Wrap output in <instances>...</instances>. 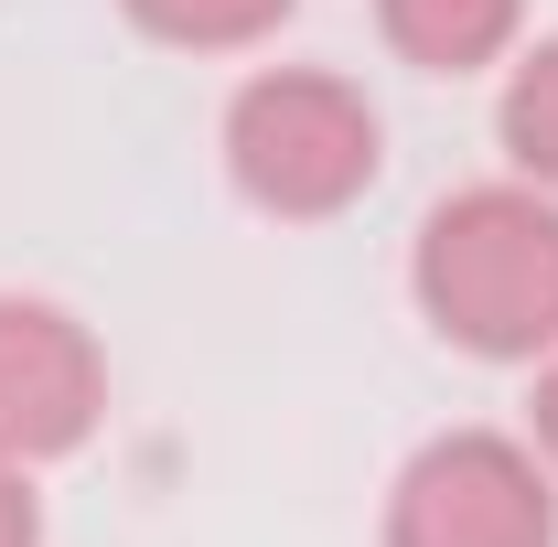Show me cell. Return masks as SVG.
Instances as JSON below:
<instances>
[{"mask_svg": "<svg viewBox=\"0 0 558 547\" xmlns=\"http://www.w3.org/2000/svg\"><path fill=\"white\" fill-rule=\"evenodd\" d=\"M108 418V354L44 290H0V451L11 462H65Z\"/></svg>", "mask_w": 558, "mask_h": 547, "instance_id": "277c9868", "label": "cell"}, {"mask_svg": "<svg viewBox=\"0 0 558 547\" xmlns=\"http://www.w3.org/2000/svg\"><path fill=\"white\" fill-rule=\"evenodd\" d=\"M526 440L548 451V473H558V354H537V398H526Z\"/></svg>", "mask_w": 558, "mask_h": 547, "instance_id": "9c48e42d", "label": "cell"}, {"mask_svg": "<svg viewBox=\"0 0 558 547\" xmlns=\"http://www.w3.org/2000/svg\"><path fill=\"white\" fill-rule=\"evenodd\" d=\"M0 547H44V494H33V462L0 451Z\"/></svg>", "mask_w": 558, "mask_h": 547, "instance_id": "ba28073f", "label": "cell"}, {"mask_svg": "<svg viewBox=\"0 0 558 547\" xmlns=\"http://www.w3.org/2000/svg\"><path fill=\"white\" fill-rule=\"evenodd\" d=\"M130 33L172 44V54H258L301 0H119Z\"/></svg>", "mask_w": 558, "mask_h": 547, "instance_id": "52a82bcc", "label": "cell"}, {"mask_svg": "<svg viewBox=\"0 0 558 547\" xmlns=\"http://www.w3.org/2000/svg\"><path fill=\"white\" fill-rule=\"evenodd\" d=\"M409 301L473 365L558 354V194L526 172L440 194L409 236Z\"/></svg>", "mask_w": 558, "mask_h": 547, "instance_id": "6da1fadb", "label": "cell"}, {"mask_svg": "<svg viewBox=\"0 0 558 547\" xmlns=\"http://www.w3.org/2000/svg\"><path fill=\"white\" fill-rule=\"evenodd\" d=\"M387 547H558V473L526 429H440L387 483Z\"/></svg>", "mask_w": 558, "mask_h": 547, "instance_id": "3957f363", "label": "cell"}, {"mask_svg": "<svg viewBox=\"0 0 558 547\" xmlns=\"http://www.w3.org/2000/svg\"><path fill=\"white\" fill-rule=\"evenodd\" d=\"M226 183L247 194L279 226H333L376 194L387 172V119L376 97L333 65H258L236 97H226Z\"/></svg>", "mask_w": 558, "mask_h": 547, "instance_id": "7a4b0ae2", "label": "cell"}, {"mask_svg": "<svg viewBox=\"0 0 558 547\" xmlns=\"http://www.w3.org/2000/svg\"><path fill=\"white\" fill-rule=\"evenodd\" d=\"M494 139H505V161H515L526 183H548V194H558V33H537V44L505 54Z\"/></svg>", "mask_w": 558, "mask_h": 547, "instance_id": "8992f818", "label": "cell"}, {"mask_svg": "<svg viewBox=\"0 0 558 547\" xmlns=\"http://www.w3.org/2000/svg\"><path fill=\"white\" fill-rule=\"evenodd\" d=\"M376 33L418 75H484L526 44V0H376Z\"/></svg>", "mask_w": 558, "mask_h": 547, "instance_id": "5b68a950", "label": "cell"}]
</instances>
